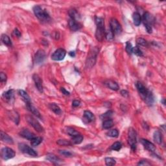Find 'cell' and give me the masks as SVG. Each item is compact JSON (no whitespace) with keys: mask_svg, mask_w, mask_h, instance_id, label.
I'll return each mask as SVG.
<instances>
[{"mask_svg":"<svg viewBox=\"0 0 166 166\" xmlns=\"http://www.w3.org/2000/svg\"><path fill=\"white\" fill-rule=\"evenodd\" d=\"M136 86L137 88L138 93L140 95L141 98L142 99L147 105L151 106L154 102V95L151 91H149L145 86L141 83V82H137L136 83Z\"/></svg>","mask_w":166,"mask_h":166,"instance_id":"cell-1","label":"cell"},{"mask_svg":"<svg viewBox=\"0 0 166 166\" xmlns=\"http://www.w3.org/2000/svg\"><path fill=\"white\" fill-rule=\"evenodd\" d=\"M95 23L97 25V29L95 31V38L99 42H103L105 37V30H104V21L103 18H95Z\"/></svg>","mask_w":166,"mask_h":166,"instance_id":"cell-2","label":"cell"},{"mask_svg":"<svg viewBox=\"0 0 166 166\" xmlns=\"http://www.w3.org/2000/svg\"><path fill=\"white\" fill-rule=\"evenodd\" d=\"M33 12L38 19L42 22H49L51 20V17H50L48 12H47L46 10L43 9L40 6L36 5L33 7Z\"/></svg>","mask_w":166,"mask_h":166,"instance_id":"cell-3","label":"cell"},{"mask_svg":"<svg viewBox=\"0 0 166 166\" xmlns=\"http://www.w3.org/2000/svg\"><path fill=\"white\" fill-rule=\"evenodd\" d=\"M99 53V49L95 47L90 50L89 54H88L86 61V66L87 68H92L95 64L97 60V54Z\"/></svg>","mask_w":166,"mask_h":166,"instance_id":"cell-4","label":"cell"},{"mask_svg":"<svg viewBox=\"0 0 166 166\" xmlns=\"http://www.w3.org/2000/svg\"><path fill=\"white\" fill-rule=\"evenodd\" d=\"M143 22H144L145 29L148 33H152L153 29H152V25L154 22V18L151 14L148 12H146L143 15Z\"/></svg>","mask_w":166,"mask_h":166,"instance_id":"cell-5","label":"cell"},{"mask_svg":"<svg viewBox=\"0 0 166 166\" xmlns=\"http://www.w3.org/2000/svg\"><path fill=\"white\" fill-rule=\"evenodd\" d=\"M128 142L133 151H136L137 147V134L135 129L131 127L128 132Z\"/></svg>","mask_w":166,"mask_h":166,"instance_id":"cell-6","label":"cell"},{"mask_svg":"<svg viewBox=\"0 0 166 166\" xmlns=\"http://www.w3.org/2000/svg\"><path fill=\"white\" fill-rule=\"evenodd\" d=\"M26 119L27 122L38 133H43L44 132V128L40 124V123L38 121V120H36L33 116H32L31 115H27L26 116Z\"/></svg>","mask_w":166,"mask_h":166,"instance_id":"cell-7","label":"cell"},{"mask_svg":"<svg viewBox=\"0 0 166 166\" xmlns=\"http://www.w3.org/2000/svg\"><path fill=\"white\" fill-rule=\"evenodd\" d=\"M18 149L23 153L29 154V156H33V157H36L38 155L37 153H36L35 150L28 146L27 144H24V143H21V144H18Z\"/></svg>","mask_w":166,"mask_h":166,"instance_id":"cell-8","label":"cell"},{"mask_svg":"<svg viewBox=\"0 0 166 166\" xmlns=\"http://www.w3.org/2000/svg\"><path fill=\"white\" fill-rule=\"evenodd\" d=\"M110 29L114 35H119L122 32L121 24L115 18H112L110 22Z\"/></svg>","mask_w":166,"mask_h":166,"instance_id":"cell-9","label":"cell"},{"mask_svg":"<svg viewBox=\"0 0 166 166\" xmlns=\"http://www.w3.org/2000/svg\"><path fill=\"white\" fill-rule=\"evenodd\" d=\"M16 155L15 151L9 147H3L1 149V157L5 160L13 158Z\"/></svg>","mask_w":166,"mask_h":166,"instance_id":"cell-10","label":"cell"},{"mask_svg":"<svg viewBox=\"0 0 166 166\" xmlns=\"http://www.w3.org/2000/svg\"><path fill=\"white\" fill-rule=\"evenodd\" d=\"M66 51L62 48H59L56 49L54 53L52 54L51 59L54 61H60L62 60L65 58Z\"/></svg>","mask_w":166,"mask_h":166,"instance_id":"cell-11","label":"cell"},{"mask_svg":"<svg viewBox=\"0 0 166 166\" xmlns=\"http://www.w3.org/2000/svg\"><path fill=\"white\" fill-rule=\"evenodd\" d=\"M45 57H46V54H45V51L42 49L38 50L35 55V62L36 64H40L43 62H44Z\"/></svg>","mask_w":166,"mask_h":166,"instance_id":"cell-12","label":"cell"},{"mask_svg":"<svg viewBox=\"0 0 166 166\" xmlns=\"http://www.w3.org/2000/svg\"><path fill=\"white\" fill-rule=\"evenodd\" d=\"M141 143H142L143 146L144 147V148L148 151L151 152V153H154L156 151V147L154 146V145L152 142H149V140L146 139H142L141 140Z\"/></svg>","mask_w":166,"mask_h":166,"instance_id":"cell-13","label":"cell"},{"mask_svg":"<svg viewBox=\"0 0 166 166\" xmlns=\"http://www.w3.org/2000/svg\"><path fill=\"white\" fill-rule=\"evenodd\" d=\"M19 135L20 136H22V137L29 140H31L32 139H33L34 138L36 137L35 134L33 133L32 132H31L27 129H23L22 130H21V131L20 132Z\"/></svg>","mask_w":166,"mask_h":166,"instance_id":"cell-14","label":"cell"},{"mask_svg":"<svg viewBox=\"0 0 166 166\" xmlns=\"http://www.w3.org/2000/svg\"><path fill=\"white\" fill-rule=\"evenodd\" d=\"M33 79L35 82V86L37 90L40 93L43 92V85H42V80L40 78V76L37 74H34L33 75Z\"/></svg>","mask_w":166,"mask_h":166,"instance_id":"cell-15","label":"cell"},{"mask_svg":"<svg viewBox=\"0 0 166 166\" xmlns=\"http://www.w3.org/2000/svg\"><path fill=\"white\" fill-rule=\"evenodd\" d=\"M95 115L92 112L89 110H85L84 112V117L83 118V121L85 123H89L90 122L94 121L95 120Z\"/></svg>","mask_w":166,"mask_h":166,"instance_id":"cell-16","label":"cell"},{"mask_svg":"<svg viewBox=\"0 0 166 166\" xmlns=\"http://www.w3.org/2000/svg\"><path fill=\"white\" fill-rule=\"evenodd\" d=\"M68 25H69V27L70 30L72 31H79L82 27V26L80 23H79L78 22L75 21V20H72L71 18H70V20H69Z\"/></svg>","mask_w":166,"mask_h":166,"instance_id":"cell-17","label":"cell"},{"mask_svg":"<svg viewBox=\"0 0 166 166\" xmlns=\"http://www.w3.org/2000/svg\"><path fill=\"white\" fill-rule=\"evenodd\" d=\"M14 94L13 90L7 91L2 95V98L3 99L4 101L9 102V103H11V101L14 100Z\"/></svg>","mask_w":166,"mask_h":166,"instance_id":"cell-18","label":"cell"},{"mask_svg":"<svg viewBox=\"0 0 166 166\" xmlns=\"http://www.w3.org/2000/svg\"><path fill=\"white\" fill-rule=\"evenodd\" d=\"M46 160L49 161L50 162L54 163V164H59V163H60L62 162V160L60 158H59L56 155L51 153H49L47 154Z\"/></svg>","mask_w":166,"mask_h":166,"instance_id":"cell-19","label":"cell"},{"mask_svg":"<svg viewBox=\"0 0 166 166\" xmlns=\"http://www.w3.org/2000/svg\"><path fill=\"white\" fill-rule=\"evenodd\" d=\"M104 85H105L110 90H112L114 91H117L119 89V86L116 82L112 80H107L104 82Z\"/></svg>","mask_w":166,"mask_h":166,"instance_id":"cell-20","label":"cell"},{"mask_svg":"<svg viewBox=\"0 0 166 166\" xmlns=\"http://www.w3.org/2000/svg\"><path fill=\"white\" fill-rule=\"evenodd\" d=\"M0 137H1V140L2 142L7 143V144H13L12 138H11L10 136H9L7 134H6L5 133H3V131H1V133H0Z\"/></svg>","mask_w":166,"mask_h":166,"instance_id":"cell-21","label":"cell"},{"mask_svg":"<svg viewBox=\"0 0 166 166\" xmlns=\"http://www.w3.org/2000/svg\"><path fill=\"white\" fill-rule=\"evenodd\" d=\"M27 108L28 110L30 111V112L34 114L35 115H36V117H38V118H42L41 117V115H40V113L39 112V111H38L37 109H36L35 106H34L33 104H32L31 103H27Z\"/></svg>","mask_w":166,"mask_h":166,"instance_id":"cell-22","label":"cell"},{"mask_svg":"<svg viewBox=\"0 0 166 166\" xmlns=\"http://www.w3.org/2000/svg\"><path fill=\"white\" fill-rule=\"evenodd\" d=\"M9 116L10 117V119L12 120L18 125L20 121L19 114L16 112H15V111H10V112H9Z\"/></svg>","mask_w":166,"mask_h":166,"instance_id":"cell-23","label":"cell"},{"mask_svg":"<svg viewBox=\"0 0 166 166\" xmlns=\"http://www.w3.org/2000/svg\"><path fill=\"white\" fill-rule=\"evenodd\" d=\"M153 138L154 142L157 143L158 144H162V141H163V138H162V135L160 131H156L154 133L153 135Z\"/></svg>","mask_w":166,"mask_h":166,"instance_id":"cell-24","label":"cell"},{"mask_svg":"<svg viewBox=\"0 0 166 166\" xmlns=\"http://www.w3.org/2000/svg\"><path fill=\"white\" fill-rule=\"evenodd\" d=\"M49 108L51 110L53 111L54 113H55L56 115H60L62 114V110L60 108L56 103H52L49 104Z\"/></svg>","mask_w":166,"mask_h":166,"instance_id":"cell-25","label":"cell"},{"mask_svg":"<svg viewBox=\"0 0 166 166\" xmlns=\"http://www.w3.org/2000/svg\"><path fill=\"white\" fill-rule=\"evenodd\" d=\"M18 94L21 96L22 99L26 102V103H31V98L29 95L27 94V92H25L24 90H18Z\"/></svg>","mask_w":166,"mask_h":166,"instance_id":"cell-26","label":"cell"},{"mask_svg":"<svg viewBox=\"0 0 166 166\" xmlns=\"http://www.w3.org/2000/svg\"><path fill=\"white\" fill-rule=\"evenodd\" d=\"M133 18L134 24H135L136 26H139L141 22H142V17H141L140 14L137 12H135L133 15Z\"/></svg>","mask_w":166,"mask_h":166,"instance_id":"cell-27","label":"cell"},{"mask_svg":"<svg viewBox=\"0 0 166 166\" xmlns=\"http://www.w3.org/2000/svg\"><path fill=\"white\" fill-rule=\"evenodd\" d=\"M83 141V136L80 133L72 137V142L74 144H80Z\"/></svg>","mask_w":166,"mask_h":166,"instance_id":"cell-28","label":"cell"},{"mask_svg":"<svg viewBox=\"0 0 166 166\" xmlns=\"http://www.w3.org/2000/svg\"><path fill=\"white\" fill-rule=\"evenodd\" d=\"M69 15L71 19L77 21L80 18V15L75 9H72L69 11Z\"/></svg>","mask_w":166,"mask_h":166,"instance_id":"cell-29","label":"cell"},{"mask_svg":"<svg viewBox=\"0 0 166 166\" xmlns=\"http://www.w3.org/2000/svg\"><path fill=\"white\" fill-rule=\"evenodd\" d=\"M1 40L2 41V42H3L5 45H7V46H11V45H12V42H11L10 38H9V36L8 35H5V34H3V35H1Z\"/></svg>","mask_w":166,"mask_h":166,"instance_id":"cell-30","label":"cell"},{"mask_svg":"<svg viewBox=\"0 0 166 166\" xmlns=\"http://www.w3.org/2000/svg\"><path fill=\"white\" fill-rule=\"evenodd\" d=\"M114 125V122L112 119H108L104 120L103 123V128L104 129H110Z\"/></svg>","mask_w":166,"mask_h":166,"instance_id":"cell-31","label":"cell"},{"mask_svg":"<svg viewBox=\"0 0 166 166\" xmlns=\"http://www.w3.org/2000/svg\"><path fill=\"white\" fill-rule=\"evenodd\" d=\"M42 142V138L41 137H35L33 139L31 140V145L33 147L38 146V145H40Z\"/></svg>","mask_w":166,"mask_h":166,"instance_id":"cell-32","label":"cell"},{"mask_svg":"<svg viewBox=\"0 0 166 166\" xmlns=\"http://www.w3.org/2000/svg\"><path fill=\"white\" fill-rule=\"evenodd\" d=\"M56 144L60 146H71L72 145V142L67 140H58L56 142Z\"/></svg>","mask_w":166,"mask_h":166,"instance_id":"cell-33","label":"cell"},{"mask_svg":"<svg viewBox=\"0 0 166 166\" xmlns=\"http://www.w3.org/2000/svg\"><path fill=\"white\" fill-rule=\"evenodd\" d=\"M66 133L68 134L71 137L75 136L79 134V132H77L76 130H75L74 129H73L72 127H66Z\"/></svg>","mask_w":166,"mask_h":166,"instance_id":"cell-34","label":"cell"},{"mask_svg":"<svg viewBox=\"0 0 166 166\" xmlns=\"http://www.w3.org/2000/svg\"><path fill=\"white\" fill-rule=\"evenodd\" d=\"M122 147V144L120 142H115L114 143L112 146H111V149L114 151H119Z\"/></svg>","mask_w":166,"mask_h":166,"instance_id":"cell-35","label":"cell"},{"mask_svg":"<svg viewBox=\"0 0 166 166\" xmlns=\"http://www.w3.org/2000/svg\"><path fill=\"white\" fill-rule=\"evenodd\" d=\"M108 136L111 138H117L118 135H119V132L117 129H112V130H110L107 133H106Z\"/></svg>","mask_w":166,"mask_h":166,"instance_id":"cell-36","label":"cell"},{"mask_svg":"<svg viewBox=\"0 0 166 166\" xmlns=\"http://www.w3.org/2000/svg\"><path fill=\"white\" fill-rule=\"evenodd\" d=\"M114 34L112 33L110 29L105 31V38L108 41L112 40L114 39Z\"/></svg>","mask_w":166,"mask_h":166,"instance_id":"cell-37","label":"cell"},{"mask_svg":"<svg viewBox=\"0 0 166 166\" xmlns=\"http://www.w3.org/2000/svg\"><path fill=\"white\" fill-rule=\"evenodd\" d=\"M113 114V112L112 110H108L106 113L103 114L101 115V119H111V117Z\"/></svg>","mask_w":166,"mask_h":166,"instance_id":"cell-38","label":"cell"},{"mask_svg":"<svg viewBox=\"0 0 166 166\" xmlns=\"http://www.w3.org/2000/svg\"><path fill=\"white\" fill-rule=\"evenodd\" d=\"M105 163L106 165L112 166V165H114L115 163H116V162H115V160L113 158L108 157V158H105Z\"/></svg>","mask_w":166,"mask_h":166,"instance_id":"cell-39","label":"cell"},{"mask_svg":"<svg viewBox=\"0 0 166 166\" xmlns=\"http://www.w3.org/2000/svg\"><path fill=\"white\" fill-rule=\"evenodd\" d=\"M126 51L129 54L133 53V47L130 42H127L126 43Z\"/></svg>","mask_w":166,"mask_h":166,"instance_id":"cell-40","label":"cell"},{"mask_svg":"<svg viewBox=\"0 0 166 166\" xmlns=\"http://www.w3.org/2000/svg\"><path fill=\"white\" fill-rule=\"evenodd\" d=\"M136 42H137V44L140 46H147V45H148L147 41L142 38H138Z\"/></svg>","mask_w":166,"mask_h":166,"instance_id":"cell-41","label":"cell"},{"mask_svg":"<svg viewBox=\"0 0 166 166\" xmlns=\"http://www.w3.org/2000/svg\"><path fill=\"white\" fill-rule=\"evenodd\" d=\"M58 153H60L61 155L65 156V157H72L73 156V154L70 153V152L65 151V150H59Z\"/></svg>","mask_w":166,"mask_h":166,"instance_id":"cell-42","label":"cell"},{"mask_svg":"<svg viewBox=\"0 0 166 166\" xmlns=\"http://www.w3.org/2000/svg\"><path fill=\"white\" fill-rule=\"evenodd\" d=\"M133 53H135L136 55L139 56H143L142 51H141V49L138 46H136L135 47H133Z\"/></svg>","mask_w":166,"mask_h":166,"instance_id":"cell-43","label":"cell"},{"mask_svg":"<svg viewBox=\"0 0 166 166\" xmlns=\"http://www.w3.org/2000/svg\"><path fill=\"white\" fill-rule=\"evenodd\" d=\"M7 80V77L6 74L4 73L3 72H1L0 73V81L1 83H6Z\"/></svg>","mask_w":166,"mask_h":166,"instance_id":"cell-44","label":"cell"},{"mask_svg":"<svg viewBox=\"0 0 166 166\" xmlns=\"http://www.w3.org/2000/svg\"><path fill=\"white\" fill-rule=\"evenodd\" d=\"M138 165H151V163H150L148 161L146 160H141L138 163Z\"/></svg>","mask_w":166,"mask_h":166,"instance_id":"cell-45","label":"cell"},{"mask_svg":"<svg viewBox=\"0 0 166 166\" xmlns=\"http://www.w3.org/2000/svg\"><path fill=\"white\" fill-rule=\"evenodd\" d=\"M13 35L18 38H20L21 36V33H20L18 29H15L13 31Z\"/></svg>","mask_w":166,"mask_h":166,"instance_id":"cell-46","label":"cell"},{"mask_svg":"<svg viewBox=\"0 0 166 166\" xmlns=\"http://www.w3.org/2000/svg\"><path fill=\"white\" fill-rule=\"evenodd\" d=\"M121 95H122L123 97H125V98H127V97H129V92H127V90H123L121 91Z\"/></svg>","mask_w":166,"mask_h":166,"instance_id":"cell-47","label":"cell"},{"mask_svg":"<svg viewBox=\"0 0 166 166\" xmlns=\"http://www.w3.org/2000/svg\"><path fill=\"white\" fill-rule=\"evenodd\" d=\"M80 104H81L80 101H79V100H74L72 103V106H73V107H77V106L80 105Z\"/></svg>","mask_w":166,"mask_h":166,"instance_id":"cell-48","label":"cell"},{"mask_svg":"<svg viewBox=\"0 0 166 166\" xmlns=\"http://www.w3.org/2000/svg\"><path fill=\"white\" fill-rule=\"evenodd\" d=\"M60 91H61V92H62L63 94H64L66 95H70V92H68V91H67L64 88H60Z\"/></svg>","mask_w":166,"mask_h":166,"instance_id":"cell-49","label":"cell"},{"mask_svg":"<svg viewBox=\"0 0 166 166\" xmlns=\"http://www.w3.org/2000/svg\"><path fill=\"white\" fill-rule=\"evenodd\" d=\"M70 56H71L72 57H74L75 56V51H70L69 53Z\"/></svg>","mask_w":166,"mask_h":166,"instance_id":"cell-50","label":"cell"},{"mask_svg":"<svg viewBox=\"0 0 166 166\" xmlns=\"http://www.w3.org/2000/svg\"><path fill=\"white\" fill-rule=\"evenodd\" d=\"M162 103H163V105H165V99H163L162 100Z\"/></svg>","mask_w":166,"mask_h":166,"instance_id":"cell-51","label":"cell"}]
</instances>
